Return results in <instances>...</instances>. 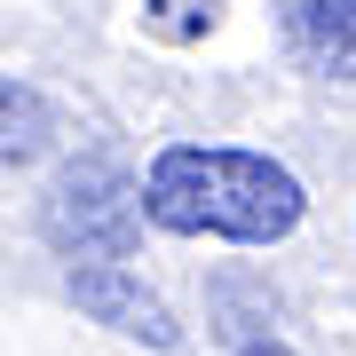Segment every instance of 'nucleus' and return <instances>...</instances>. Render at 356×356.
Segmentation results:
<instances>
[{"instance_id":"obj_3","label":"nucleus","mask_w":356,"mask_h":356,"mask_svg":"<svg viewBox=\"0 0 356 356\" xmlns=\"http://www.w3.org/2000/svg\"><path fill=\"white\" fill-rule=\"evenodd\" d=\"M72 301L88 309L95 325H111V332H135V341H151V348H175V317H166V301H159L143 277H127L119 261L72 269Z\"/></svg>"},{"instance_id":"obj_1","label":"nucleus","mask_w":356,"mask_h":356,"mask_svg":"<svg viewBox=\"0 0 356 356\" xmlns=\"http://www.w3.org/2000/svg\"><path fill=\"white\" fill-rule=\"evenodd\" d=\"M143 222L175 238H229V245H277L301 222V182L261 151L229 143H166L143 175Z\"/></svg>"},{"instance_id":"obj_5","label":"nucleus","mask_w":356,"mask_h":356,"mask_svg":"<svg viewBox=\"0 0 356 356\" xmlns=\"http://www.w3.org/2000/svg\"><path fill=\"white\" fill-rule=\"evenodd\" d=\"M293 40L317 72L356 79V0H301L293 8Z\"/></svg>"},{"instance_id":"obj_4","label":"nucleus","mask_w":356,"mask_h":356,"mask_svg":"<svg viewBox=\"0 0 356 356\" xmlns=\"http://www.w3.org/2000/svg\"><path fill=\"white\" fill-rule=\"evenodd\" d=\"M48 143H56L48 95L24 79H0V175H24L32 159H48Z\"/></svg>"},{"instance_id":"obj_6","label":"nucleus","mask_w":356,"mask_h":356,"mask_svg":"<svg viewBox=\"0 0 356 356\" xmlns=\"http://www.w3.org/2000/svg\"><path fill=\"white\" fill-rule=\"evenodd\" d=\"M245 356H293V348H277V341H261V348H245Z\"/></svg>"},{"instance_id":"obj_2","label":"nucleus","mask_w":356,"mask_h":356,"mask_svg":"<svg viewBox=\"0 0 356 356\" xmlns=\"http://www.w3.org/2000/svg\"><path fill=\"white\" fill-rule=\"evenodd\" d=\"M48 238L88 261H127L143 238V182H127L111 159H79L48 191Z\"/></svg>"}]
</instances>
